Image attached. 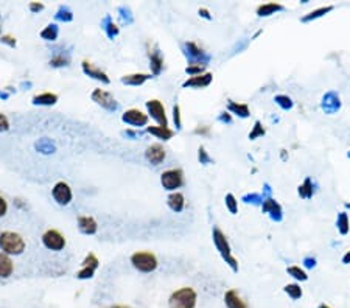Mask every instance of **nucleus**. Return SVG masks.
Wrapping results in <instances>:
<instances>
[{
	"label": "nucleus",
	"instance_id": "f8f14e48",
	"mask_svg": "<svg viewBox=\"0 0 350 308\" xmlns=\"http://www.w3.org/2000/svg\"><path fill=\"white\" fill-rule=\"evenodd\" d=\"M147 159L151 163H154V165H159L165 159V150H164V147H161L159 144L151 145L147 150Z\"/></svg>",
	"mask_w": 350,
	"mask_h": 308
},
{
	"label": "nucleus",
	"instance_id": "aec40b11",
	"mask_svg": "<svg viewBox=\"0 0 350 308\" xmlns=\"http://www.w3.org/2000/svg\"><path fill=\"white\" fill-rule=\"evenodd\" d=\"M58 97L55 94H42V95H36L33 101L36 105H55Z\"/></svg>",
	"mask_w": 350,
	"mask_h": 308
},
{
	"label": "nucleus",
	"instance_id": "6e6552de",
	"mask_svg": "<svg viewBox=\"0 0 350 308\" xmlns=\"http://www.w3.org/2000/svg\"><path fill=\"white\" fill-rule=\"evenodd\" d=\"M53 198L58 204H69L72 199V190L66 182H58L53 188Z\"/></svg>",
	"mask_w": 350,
	"mask_h": 308
},
{
	"label": "nucleus",
	"instance_id": "393cba45",
	"mask_svg": "<svg viewBox=\"0 0 350 308\" xmlns=\"http://www.w3.org/2000/svg\"><path fill=\"white\" fill-rule=\"evenodd\" d=\"M263 210L265 212H271L272 215L274 213H280V205L274 201V199H266L265 204H263Z\"/></svg>",
	"mask_w": 350,
	"mask_h": 308
},
{
	"label": "nucleus",
	"instance_id": "1a4fd4ad",
	"mask_svg": "<svg viewBox=\"0 0 350 308\" xmlns=\"http://www.w3.org/2000/svg\"><path fill=\"white\" fill-rule=\"evenodd\" d=\"M92 98H94V101L98 103V105H101L103 108H106L109 111H114L117 108V103L112 98V95L106 91H103V89H97V91L92 94Z\"/></svg>",
	"mask_w": 350,
	"mask_h": 308
},
{
	"label": "nucleus",
	"instance_id": "cd10ccee",
	"mask_svg": "<svg viewBox=\"0 0 350 308\" xmlns=\"http://www.w3.org/2000/svg\"><path fill=\"white\" fill-rule=\"evenodd\" d=\"M299 195L304 196V198H311V195H313V188H311V181H310V179H305L304 185L299 187Z\"/></svg>",
	"mask_w": 350,
	"mask_h": 308
},
{
	"label": "nucleus",
	"instance_id": "0eeeda50",
	"mask_svg": "<svg viewBox=\"0 0 350 308\" xmlns=\"http://www.w3.org/2000/svg\"><path fill=\"white\" fill-rule=\"evenodd\" d=\"M148 106V111L151 114V117L154 120H158L161 123V126H165L167 128V117H165V109L162 106V103L158 101V100H151L147 103Z\"/></svg>",
	"mask_w": 350,
	"mask_h": 308
},
{
	"label": "nucleus",
	"instance_id": "bb28decb",
	"mask_svg": "<svg viewBox=\"0 0 350 308\" xmlns=\"http://www.w3.org/2000/svg\"><path fill=\"white\" fill-rule=\"evenodd\" d=\"M229 109L233 111V112H237V114H240L241 117H248V115H249V109H248V106H246V105H237V103H230Z\"/></svg>",
	"mask_w": 350,
	"mask_h": 308
},
{
	"label": "nucleus",
	"instance_id": "4be33fe9",
	"mask_svg": "<svg viewBox=\"0 0 350 308\" xmlns=\"http://www.w3.org/2000/svg\"><path fill=\"white\" fill-rule=\"evenodd\" d=\"M288 274L293 276L296 280H301V282H305L308 279L307 273L304 271V269H301V266H290L288 268Z\"/></svg>",
	"mask_w": 350,
	"mask_h": 308
},
{
	"label": "nucleus",
	"instance_id": "39448f33",
	"mask_svg": "<svg viewBox=\"0 0 350 308\" xmlns=\"http://www.w3.org/2000/svg\"><path fill=\"white\" fill-rule=\"evenodd\" d=\"M161 181L167 190H176L184 184V176L180 170H167L162 173Z\"/></svg>",
	"mask_w": 350,
	"mask_h": 308
},
{
	"label": "nucleus",
	"instance_id": "79ce46f5",
	"mask_svg": "<svg viewBox=\"0 0 350 308\" xmlns=\"http://www.w3.org/2000/svg\"><path fill=\"white\" fill-rule=\"evenodd\" d=\"M44 6L42 5H36V3H31V9L33 11H37V9H42Z\"/></svg>",
	"mask_w": 350,
	"mask_h": 308
},
{
	"label": "nucleus",
	"instance_id": "7ed1b4c3",
	"mask_svg": "<svg viewBox=\"0 0 350 308\" xmlns=\"http://www.w3.org/2000/svg\"><path fill=\"white\" fill-rule=\"evenodd\" d=\"M131 263L142 273H151L158 268V259L151 252H137L131 257Z\"/></svg>",
	"mask_w": 350,
	"mask_h": 308
},
{
	"label": "nucleus",
	"instance_id": "ea45409f",
	"mask_svg": "<svg viewBox=\"0 0 350 308\" xmlns=\"http://www.w3.org/2000/svg\"><path fill=\"white\" fill-rule=\"evenodd\" d=\"M199 159H201V160H204V162H205V160H209V157H207V154H205L204 148H201V150H199Z\"/></svg>",
	"mask_w": 350,
	"mask_h": 308
},
{
	"label": "nucleus",
	"instance_id": "b1692460",
	"mask_svg": "<svg viewBox=\"0 0 350 308\" xmlns=\"http://www.w3.org/2000/svg\"><path fill=\"white\" fill-rule=\"evenodd\" d=\"M162 56L159 51H154V53L151 55V67H153V72L154 73H159L161 69H162Z\"/></svg>",
	"mask_w": 350,
	"mask_h": 308
},
{
	"label": "nucleus",
	"instance_id": "c9c22d12",
	"mask_svg": "<svg viewBox=\"0 0 350 308\" xmlns=\"http://www.w3.org/2000/svg\"><path fill=\"white\" fill-rule=\"evenodd\" d=\"M263 134H265V130L262 128V125L257 122V123H255V128H254V131L249 134V137H251V139H255L257 136H263Z\"/></svg>",
	"mask_w": 350,
	"mask_h": 308
},
{
	"label": "nucleus",
	"instance_id": "37998d69",
	"mask_svg": "<svg viewBox=\"0 0 350 308\" xmlns=\"http://www.w3.org/2000/svg\"><path fill=\"white\" fill-rule=\"evenodd\" d=\"M343 262H344V263H350V252H347V254L344 255V259H343Z\"/></svg>",
	"mask_w": 350,
	"mask_h": 308
},
{
	"label": "nucleus",
	"instance_id": "9b49d317",
	"mask_svg": "<svg viewBox=\"0 0 350 308\" xmlns=\"http://www.w3.org/2000/svg\"><path fill=\"white\" fill-rule=\"evenodd\" d=\"M224 302L227 308H249V305L246 304V301L241 299V296L233 290H229L224 294Z\"/></svg>",
	"mask_w": 350,
	"mask_h": 308
},
{
	"label": "nucleus",
	"instance_id": "2f4dec72",
	"mask_svg": "<svg viewBox=\"0 0 350 308\" xmlns=\"http://www.w3.org/2000/svg\"><path fill=\"white\" fill-rule=\"evenodd\" d=\"M226 204H227V207H229V210L232 213H237V201H235V198H233V195L229 193L226 196Z\"/></svg>",
	"mask_w": 350,
	"mask_h": 308
},
{
	"label": "nucleus",
	"instance_id": "4c0bfd02",
	"mask_svg": "<svg viewBox=\"0 0 350 308\" xmlns=\"http://www.w3.org/2000/svg\"><path fill=\"white\" fill-rule=\"evenodd\" d=\"M6 210H8V204L2 196H0V216H3L6 213Z\"/></svg>",
	"mask_w": 350,
	"mask_h": 308
},
{
	"label": "nucleus",
	"instance_id": "423d86ee",
	"mask_svg": "<svg viewBox=\"0 0 350 308\" xmlns=\"http://www.w3.org/2000/svg\"><path fill=\"white\" fill-rule=\"evenodd\" d=\"M42 241H44V245L51 251H61L64 246H66V238H64L58 230H53V229L47 230V232L42 235Z\"/></svg>",
	"mask_w": 350,
	"mask_h": 308
},
{
	"label": "nucleus",
	"instance_id": "a19ab883",
	"mask_svg": "<svg viewBox=\"0 0 350 308\" xmlns=\"http://www.w3.org/2000/svg\"><path fill=\"white\" fill-rule=\"evenodd\" d=\"M175 122H177V128H179L180 122H179V108L177 106L175 108Z\"/></svg>",
	"mask_w": 350,
	"mask_h": 308
},
{
	"label": "nucleus",
	"instance_id": "a878e982",
	"mask_svg": "<svg viewBox=\"0 0 350 308\" xmlns=\"http://www.w3.org/2000/svg\"><path fill=\"white\" fill-rule=\"evenodd\" d=\"M333 9V6H324V8H319V9H316V11H313V12H310L308 16H305L302 20L304 22H307V20H311V19H316V17H321L322 14H326V12H329V11H332Z\"/></svg>",
	"mask_w": 350,
	"mask_h": 308
},
{
	"label": "nucleus",
	"instance_id": "a211bd4d",
	"mask_svg": "<svg viewBox=\"0 0 350 308\" xmlns=\"http://www.w3.org/2000/svg\"><path fill=\"white\" fill-rule=\"evenodd\" d=\"M148 133L154 134V136H158L159 139H164V140H168V139H172L173 137V131L172 130H168V126H150L148 128Z\"/></svg>",
	"mask_w": 350,
	"mask_h": 308
},
{
	"label": "nucleus",
	"instance_id": "e433bc0d",
	"mask_svg": "<svg viewBox=\"0 0 350 308\" xmlns=\"http://www.w3.org/2000/svg\"><path fill=\"white\" fill-rule=\"evenodd\" d=\"M8 126H9V123H8V120H6V117H5V115L0 114V131H6Z\"/></svg>",
	"mask_w": 350,
	"mask_h": 308
},
{
	"label": "nucleus",
	"instance_id": "dca6fc26",
	"mask_svg": "<svg viewBox=\"0 0 350 308\" xmlns=\"http://www.w3.org/2000/svg\"><path fill=\"white\" fill-rule=\"evenodd\" d=\"M80 229L84 234H95L97 232V223L90 216H81L80 218Z\"/></svg>",
	"mask_w": 350,
	"mask_h": 308
},
{
	"label": "nucleus",
	"instance_id": "f03ea898",
	"mask_svg": "<svg viewBox=\"0 0 350 308\" xmlns=\"http://www.w3.org/2000/svg\"><path fill=\"white\" fill-rule=\"evenodd\" d=\"M0 248L6 254H20L25 249V241L16 232H2L0 234Z\"/></svg>",
	"mask_w": 350,
	"mask_h": 308
},
{
	"label": "nucleus",
	"instance_id": "a18cd8bd",
	"mask_svg": "<svg viewBox=\"0 0 350 308\" xmlns=\"http://www.w3.org/2000/svg\"><path fill=\"white\" fill-rule=\"evenodd\" d=\"M318 308H332V307H330V305H326V304H321Z\"/></svg>",
	"mask_w": 350,
	"mask_h": 308
},
{
	"label": "nucleus",
	"instance_id": "473e14b6",
	"mask_svg": "<svg viewBox=\"0 0 350 308\" xmlns=\"http://www.w3.org/2000/svg\"><path fill=\"white\" fill-rule=\"evenodd\" d=\"M92 276H94V269L92 268H87V266H84V269H81V271L76 274L78 279H90Z\"/></svg>",
	"mask_w": 350,
	"mask_h": 308
},
{
	"label": "nucleus",
	"instance_id": "6ab92c4d",
	"mask_svg": "<svg viewBox=\"0 0 350 308\" xmlns=\"http://www.w3.org/2000/svg\"><path fill=\"white\" fill-rule=\"evenodd\" d=\"M283 290H285V293H287L293 301L301 299V298H302V294H304V293H302L301 285H297V284H288V285L285 287Z\"/></svg>",
	"mask_w": 350,
	"mask_h": 308
},
{
	"label": "nucleus",
	"instance_id": "f3484780",
	"mask_svg": "<svg viewBox=\"0 0 350 308\" xmlns=\"http://www.w3.org/2000/svg\"><path fill=\"white\" fill-rule=\"evenodd\" d=\"M184 204H185V201H184V195L182 193H172L170 196H168V205H170V207L175 210V212H180L184 209Z\"/></svg>",
	"mask_w": 350,
	"mask_h": 308
},
{
	"label": "nucleus",
	"instance_id": "2eb2a0df",
	"mask_svg": "<svg viewBox=\"0 0 350 308\" xmlns=\"http://www.w3.org/2000/svg\"><path fill=\"white\" fill-rule=\"evenodd\" d=\"M212 81V75L210 73H204V75H194L193 78L187 80L184 83V86H198V87H202V86H207L210 84Z\"/></svg>",
	"mask_w": 350,
	"mask_h": 308
},
{
	"label": "nucleus",
	"instance_id": "5701e85b",
	"mask_svg": "<svg viewBox=\"0 0 350 308\" xmlns=\"http://www.w3.org/2000/svg\"><path fill=\"white\" fill-rule=\"evenodd\" d=\"M150 76L148 75H128L123 78V83H128V84H142L145 80H148Z\"/></svg>",
	"mask_w": 350,
	"mask_h": 308
},
{
	"label": "nucleus",
	"instance_id": "ddd939ff",
	"mask_svg": "<svg viewBox=\"0 0 350 308\" xmlns=\"http://www.w3.org/2000/svg\"><path fill=\"white\" fill-rule=\"evenodd\" d=\"M83 69L84 72L89 75V76H94L95 80H101V81H105V83H109V78H108V75L105 72H101L100 69H97L94 64H90L87 61L83 62Z\"/></svg>",
	"mask_w": 350,
	"mask_h": 308
},
{
	"label": "nucleus",
	"instance_id": "7c9ffc66",
	"mask_svg": "<svg viewBox=\"0 0 350 308\" xmlns=\"http://www.w3.org/2000/svg\"><path fill=\"white\" fill-rule=\"evenodd\" d=\"M84 266L95 269V268L98 266V260H97V257H95L94 254H89V255L86 257V260H84Z\"/></svg>",
	"mask_w": 350,
	"mask_h": 308
},
{
	"label": "nucleus",
	"instance_id": "9d476101",
	"mask_svg": "<svg viewBox=\"0 0 350 308\" xmlns=\"http://www.w3.org/2000/svg\"><path fill=\"white\" fill-rule=\"evenodd\" d=\"M123 122H126L129 125H134V126H144L148 122V117L139 109H129L123 115Z\"/></svg>",
	"mask_w": 350,
	"mask_h": 308
},
{
	"label": "nucleus",
	"instance_id": "58836bf2",
	"mask_svg": "<svg viewBox=\"0 0 350 308\" xmlns=\"http://www.w3.org/2000/svg\"><path fill=\"white\" fill-rule=\"evenodd\" d=\"M185 70H187V73H199L204 70V66H193V67H187Z\"/></svg>",
	"mask_w": 350,
	"mask_h": 308
},
{
	"label": "nucleus",
	"instance_id": "20e7f679",
	"mask_svg": "<svg viewBox=\"0 0 350 308\" xmlns=\"http://www.w3.org/2000/svg\"><path fill=\"white\" fill-rule=\"evenodd\" d=\"M213 240H215V245H216L218 251L221 252L223 259H224V260L232 266L233 271H237V269H238L237 260L233 259V255L230 254V246H229V243H227V240H226L224 234H223L219 229H215V230H213Z\"/></svg>",
	"mask_w": 350,
	"mask_h": 308
},
{
	"label": "nucleus",
	"instance_id": "f704fd0d",
	"mask_svg": "<svg viewBox=\"0 0 350 308\" xmlns=\"http://www.w3.org/2000/svg\"><path fill=\"white\" fill-rule=\"evenodd\" d=\"M67 62H69V59H66L64 56H58V58H53V59L50 61L51 66H55V67H58V66H67Z\"/></svg>",
	"mask_w": 350,
	"mask_h": 308
},
{
	"label": "nucleus",
	"instance_id": "c756f323",
	"mask_svg": "<svg viewBox=\"0 0 350 308\" xmlns=\"http://www.w3.org/2000/svg\"><path fill=\"white\" fill-rule=\"evenodd\" d=\"M56 34H58V31H56V28L53 27V25H50V27H47V28L41 33V36L44 37V39H48V41H53L55 37H56Z\"/></svg>",
	"mask_w": 350,
	"mask_h": 308
},
{
	"label": "nucleus",
	"instance_id": "c03bdc74",
	"mask_svg": "<svg viewBox=\"0 0 350 308\" xmlns=\"http://www.w3.org/2000/svg\"><path fill=\"white\" fill-rule=\"evenodd\" d=\"M109 308H131V307H125V305H114V307H109Z\"/></svg>",
	"mask_w": 350,
	"mask_h": 308
},
{
	"label": "nucleus",
	"instance_id": "412c9836",
	"mask_svg": "<svg viewBox=\"0 0 350 308\" xmlns=\"http://www.w3.org/2000/svg\"><path fill=\"white\" fill-rule=\"evenodd\" d=\"M277 9H282V6H280V5H276V3H265V5H262V6H258L257 12H258L260 16H269V14H272V12L277 11Z\"/></svg>",
	"mask_w": 350,
	"mask_h": 308
},
{
	"label": "nucleus",
	"instance_id": "72a5a7b5",
	"mask_svg": "<svg viewBox=\"0 0 350 308\" xmlns=\"http://www.w3.org/2000/svg\"><path fill=\"white\" fill-rule=\"evenodd\" d=\"M276 100L279 101V105H280L282 108H285V109H287V108H291V105H293L291 100H290L288 97H285V95H279Z\"/></svg>",
	"mask_w": 350,
	"mask_h": 308
},
{
	"label": "nucleus",
	"instance_id": "c85d7f7f",
	"mask_svg": "<svg viewBox=\"0 0 350 308\" xmlns=\"http://www.w3.org/2000/svg\"><path fill=\"white\" fill-rule=\"evenodd\" d=\"M338 227L341 230V234H347L349 232V218L346 213H341L338 218Z\"/></svg>",
	"mask_w": 350,
	"mask_h": 308
},
{
	"label": "nucleus",
	"instance_id": "f257e3e1",
	"mask_svg": "<svg viewBox=\"0 0 350 308\" xmlns=\"http://www.w3.org/2000/svg\"><path fill=\"white\" fill-rule=\"evenodd\" d=\"M196 301L198 296L194 290L185 287L172 294L170 299H168V305H170V308H194L196 307Z\"/></svg>",
	"mask_w": 350,
	"mask_h": 308
},
{
	"label": "nucleus",
	"instance_id": "4468645a",
	"mask_svg": "<svg viewBox=\"0 0 350 308\" xmlns=\"http://www.w3.org/2000/svg\"><path fill=\"white\" fill-rule=\"evenodd\" d=\"M12 273V262L6 254L0 252V277L6 279Z\"/></svg>",
	"mask_w": 350,
	"mask_h": 308
}]
</instances>
